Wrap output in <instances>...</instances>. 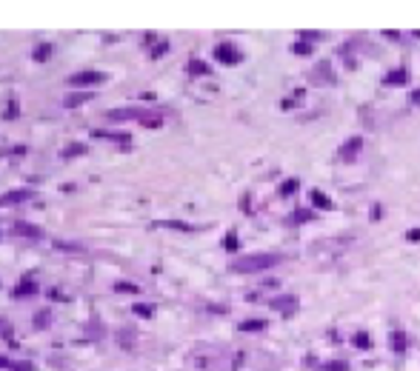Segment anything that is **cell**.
<instances>
[{"label":"cell","mask_w":420,"mask_h":371,"mask_svg":"<svg viewBox=\"0 0 420 371\" xmlns=\"http://www.w3.org/2000/svg\"><path fill=\"white\" fill-rule=\"evenodd\" d=\"M280 263V254H269V252H263V254H246V257H240V260H235L232 263V269L235 271H266L272 269V266H277Z\"/></svg>","instance_id":"obj_1"},{"label":"cell","mask_w":420,"mask_h":371,"mask_svg":"<svg viewBox=\"0 0 420 371\" xmlns=\"http://www.w3.org/2000/svg\"><path fill=\"white\" fill-rule=\"evenodd\" d=\"M215 54H218V57L223 60V63H237V49H232L229 43H223V46H218V51H215Z\"/></svg>","instance_id":"obj_2"},{"label":"cell","mask_w":420,"mask_h":371,"mask_svg":"<svg viewBox=\"0 0 420 371\" xmlns=\"http://www.w3.org/2000/svg\"><path fill=\"white\" fill-rule=\"evenodd\" d=\"M360 143H363L360 137H352L349 143H343V152H340V157H346V160H352L354 154H357V149H360Z\"/></svg>","instance_id":"obj_3"},{"label":"cell","mask_w":420,"mask_h":371,"mask_svg":"<svg viewBox=\"0 0 420 371\" xmlns=\"http://www.w3.org/2000/svg\"><path fill=\"white\" fill-rule=\"evenodd\" d=\"M100 80H103L100 71H89V74H74V77H72V83H74V86H80V83H100Z\"/></svg>","instance_id":"obj_4"},{"label":"cell","mask_w":420,"mask_h":371,"mask_svg":"<svg viewBox=\"0 0 420 371\" xmlns=\"http://www.w3.org/2000/svg\"><path fill=\"white\" fill-rule=\"evenodd\" d=\"M389 343H392V348H395L397 354H403V351H406V337H403V331H392Z\"/></svg>","instance_id":"obj_5"},{"label":"cell","mask_w":420,"mask_h":371,"mask_svg":"<svg viewBox=\"0 0 420 371\" xmlns=\"http://www.w3.org/2000/svg\"><path fill=\"white\" fill-rule=\"evenodd\" d=\"M386 83H389V86H403V83H406V69L389 71V74H386Z\"/></svg>","instance_id":"obj_6"},{"label":"cell","mask_w":420,"mask_h":371,"mask_svg":"<svg viewBox=\"0 0 420 371\" xmlns=\"http://www.w3.org/2000/svg\"><path fill=\"white\" fill-rule=\"evenodd\" d=\"M274 308H283V311H295L297 308V297H280V300H274Z\"/></svg>","instance_id":"obj_7"},{"label":"cell","mask_w":420,"mask_h":371,"mask_svg":"<svg viewBox=\"0 0 420 371\" xmlns=\"http://www.w3.org/2000/svg\"><path fill=\"white\" fill-rule=\"evenodd\" d=\"M260 328H266V320H246V323H240V331H260Z\"/></svg>","instance_id":"obj_8"},{"label":"cell","mask_w":420,"mask_h":371,"mask_svg":"<svg viewBox=\"0 0 420 371\" xmlns=\"http://www.w3.org/2000/svg\"><path fill=\"white\" fill-rule=\"evenodd\" d=\"M312 203H315V206H320V209H329V206H332V203H329V197H323L320 191H312Z\"/></svg>","instance_id":"obj_9"},{"label":"cell","mask_w":420,"mask_h":371,"mask_svg":"<svg viewBox=\"0 0 420 371\" xmlns=\"http://www.w3.org/2000/svg\"><path fill=\"white\" fill-rule=\"evenodd\" d=\"M354 346H357V348H369V346H371V340H369V334H363V331H360V334H357V337H354Z\"/></svg>","instance_id":"obj_10"},{"label":"cell","mask_w":420,"mask_h":371,"mask_svg":"<svg viewBox=\"0 0 420 371\" xmlns=\"http://www.w3.org/2000/svg\"><path fill=\"white\" fill-rule=\"evenodd\" d=\"M297 186H300L297 180H286V183L280 186V194H292V191H297Z\"/></svg>","instance_id":"obj_11"},{"label":"cell","mask_w":420,"mask_h":371,"mask_svg":"<svg viewBox=\"0 0 420 371\" xmlns=\"http://www.w3.org/2000/svg\"><path fill=\"white\" fill-rule=\"evenodd\" d=\"M323 371H349V366H346V363H329Z\"/></svg>","instance_id":"obj_12"},{"label":"cell","mask_w":420,"mask_h":371,"mask_svg":"<svg viewBox=\"0 0 420 371\" xmlns=\"http://www.w3.org/2000/svg\"><path fill=\"white\" fill-rule=\"evenodd\" d=\"M309 51H312L309 43H295V54H309Z\"/></svg>","instance_id":"obj_13"},{"label":"cell","mask_w":420,"mask_h":371,"mask_svg":"<svg viewBox=\"0 0 420 371\" xmlns=\"http://www.w3.org/2000/svg\"><path fill=\"white\" fill-rule=\"evenodd\" d=\"M295 220H297V223H300V220H312V211H295Z\"/></svg>","instance_id":"obj_14"},{"label":"cell","mask_w":420,"mask_h":371,"mask_svg":"<svg viewBox=\"0 0 420 371\" xmlns=\"http://www.w3.org/2000/svg\"><path fill=\"white\" fill-rule=\"evenodd\" d=\"M17 232H23V234H40V232H37V229H29V226H17Z\"/></svg>","instance_id":"obj_15"},{"label":"cell","mask_w":420,"mask_h":371,"mask_svg":"<svg viewBox=\"0 0 420 371\" xmlns=\"http://www.w3.org/2000/svg\"><path fill=\"white\" fill-rule=\"evenodd\" d=\"M409 240H412V243H420V229H412V232H409Z\"/></svg>","instance_id":"obj_16"},{"label":"cell","mask_w":420,"mask_h":371,"mask_svg":"<svg viewBox=\"0 0 420 371\" xmlns=\"http://www.w3.org/2000/svg\"><path fill=\"white\" fill-rule=\"evenodd\" d=\"M235 246H237V240H235V234H229V237H226V249H235Z\"/></svg>","instance_id":"obj_17"},{"label":"cell","mask_w":420,"mask_h":371,"mask_svg":"<svg viewBox=\"0 0 420 371\" xmlns=\"http://www.w3.org/2000/svg\"><path fill=\"white\" fill-rule=\"evenodd\" d=\"M189 69H192V71H206V66H203V63H192Z\"/></svg>","instance_id":"obj_18"},{"label":"cell","mask_w":420,"mask_h":371,"mask_svg":"<svg viewBox=\"0 0 420 371\" xmlns=\"http://www.w3.org/2000/svg\"><path fill=\"white\" fill-rule=\"evenodd\" d=\"M420 100V92H415V94H412V103H418Z\"/></svg>","instance_id":"obj_19"}]
</instances>
